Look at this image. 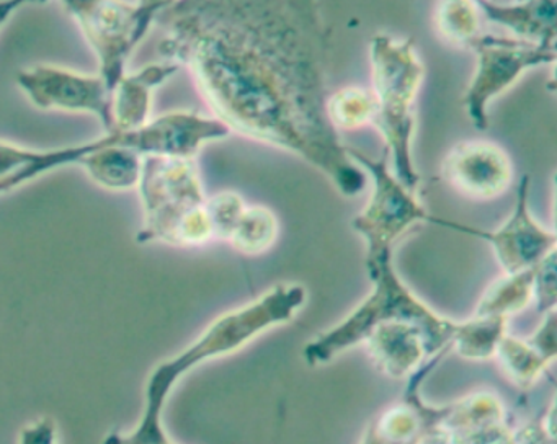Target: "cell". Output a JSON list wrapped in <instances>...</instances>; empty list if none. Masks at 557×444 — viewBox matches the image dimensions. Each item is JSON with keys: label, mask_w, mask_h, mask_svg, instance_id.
Returning <instances> with one entry per match:
<instances>
[{"label": "cell", "mask_w": 557, "mask_h": 444, "mask_svg": "<svg viewBox=\"0 0 557 444\" xmlns=\"http://www.w3.org/2000/svg\"><path fill=\"white\" fill-rule=\"evenodd\" d=\"M159 54L187 67L214 118L301 157L344 196L367 188L327 116L331 33L318 0H177Z\"/></svg>", "instance_id": "cell-1"}, {"label": "cell", "mask_w": 557, "mask_h": 444, "mask_svg": "<svg viewBox=\"0 0 557 444\" xmlns=\"http://www.w3.org/2000/svg\"><path fill=\"white\" fill-rule=\"evenodd\" d=\"M306 300L308 291L302 284L280 283L252 303L214 319L187 348L152 369L145 385V407L135 430L113 431L103 437L102 444H175L165 431L162 415L177 382L203 362L231 355L262 333L292 322Z\"/></svg>", "instance_id": "cell-2"}, {"label": "cell", "mask_w": 557, "mask_h": 444, "mask_svg": "<svg viewBox=\"0 0 557 444\" xmlns=\"http://www.w3.org/2000/svg\"><path fill=\"white\" fill-rule=\"evenodd\" d=\"M371 293L344 320L306 343L302 358L309 366L327 365L347 349L361 345L374 326L386 322L416 325L425 336L430 355L451 351L459 322L438 316L400 280L394 250L367 251Z\"/></svg>", "instance_id": "cell-3"}, {"label": "cell", "mask_w": 557, "mask_h": 444, "mask_svg": "<svg viewBox=\"0 0 557 444\" xmlns=\"http://www.w3.org/2000/svg\"><path fill=\"white\" fill-rule=\"evenodd\" d=\"M370 58L376 101L373 124L386 143L391 172L407 189L417 193L422 178L412 156L416 100L425 67L412 38L396 39L383 33L371 39Z\"/></svg>", "instance_id": "cell-4"}, {"label": "cell", "mask_w": 557, "mask_h": 444, "mask_svg": "<svg viewBox=\"0 0 557 444\" xmlns=\"http://www.w3.org/2000/svg\"><path fill=\"white\" fill-rule=\"evenodd\" d=\"M136 188L143 208L139 244L198 247L213 238L195 159L146 153Z\"/></svg>", "instance_id": "cell-5"}, {"label": "cell", "mask_w": 557, "mask_h": 444, "mask_svg": "<svg viewBox=\"0 0 557 444\" xmlns=\"http://www.w3.org/2000/svg\"><path fill=\"white\" fill-rule=\"evenodd\" d=\"M347 153L373 180V192L363 211L354 219V229L367 242V251L394 250L409 229L430 222L432 214L423 208L417 193L407 189L391 172L387 152L371 159L347 146Z\"/></svg>", "instance_id": "cell-6"}, {"label": "cell", "mask_w": 557, "mask_h": 444, "mask_svg": "<svg viewBox=\"0 0 557 444\" xmlns=\"http://www.w3.org/2000/svg\"><path fill=\"white\" fill-rule=\"evenodd\" d=\"M478 55L462 103L478 130L488 127V103L504 94L524 72L556 62V48L523 41L513 36L479 35L468 46Z\"/></svg>", "instance_id": "cell-7"}, {"label": "cell", "mask_w": 557, "mask_h": 444, "mask_svg": "<svg viewBox=\"0 0 557 444\" xmlns=\"http://www.w3.org/2000/svg\"><path fill=\"white\" fill-rule=\"evenodd\" d=\"M79 25L84 38L99 61V74L115 88L126 65L148 29L139 20L135 3L125 0H60Z\"/></svg>", "instance_id": "cell-8"}, {"label": "cell", "mask_w": 557, "mask_h": 444, "mask_svg": "<svg viewBox=\"0 0 557 444\" xmlns=\"http://www.w3.org/2000/svg\"><path fill=\"white\" fill-rule=\"evenodd\" d=\"M17 84L40 110L94 114L106 133L115 131L113 91L100 74H84L54 64H35L18 72Z\"/></svg>", "instance_id": "cell-9"}, {"label": "cell", "mask_w": 557, "mask_h": 444, "mask_svg": "<svg viewBox=\"0 0 557 444\" xmlns=\"http://www.w3.org/2000/svg\"><path fill=\"white\" fill-rule=\"evenodd\" d=\"M528 196H530V176L523 175L518 185L517 199H515L510 218L495 231L471 227V225L459 224V222L436 218V215L430 218V224L487 242L504 273L530 270L550 251L556 250L557 235L556 232L543 227L533 218Z\"/></svg>", "instance_id": "cell-10"}, {"label": "cell", "mask_w": 557, "mask_h": 444, "mask_svg": "<svg viewBox=\"0 0 557 444\" xmlns=\"http://www.w3.org/2000/svg\"><path fill=\"white\" fill-rule=\"evenodd\" d=\"M448 353L446 349L430 356L406 379L403 397L373 418L360 444H420L432 428L443 423L448 405L435 407L426 404L420 388Z\"/></svg>", "instance_id": "cell-11"}, {"label": "cell", "mask_w": 557, "mask_h": 444, "mask_svg": "<svg viewBox=\"0 0 557 444\" xmlns=\"http://www.w3.org/2000/svg\"><path fill=\"white\" fill-rule=\"evenodd\" d=\"M442 175L453 188L475 199L500 196L513 180V166L497 144L465 140L443 160Z\"/></svg>", "instance_id": "cell-12"}, {"label": "cell", "mask_w": 557, "mask_h": 444, "mask_svg": "<svg viewBox=\"0 0 557 444\" xmlns=\"http://www.w3.org/2000/svg\"><path fill=\"white\" fill-rule=\"evenodd\" d=\"M361 345L374 368L396 381H406L432 356L423 333L406 322H386L374 326Z\"/></svg>", "instance_id": "cell-13"}, {"label": "cell", "mask_w": 557, "mask_h": 444, "mask_svg": "<svg viewBox=\"0 0 557 444\" xmlns=\"http://www.w3.org/2000/svg\"><path fill=\"white\" fill-rule=\"evenodd\" d=\"M181 65L172 61L152 62L136 72H126L113 88L115 131H136L151 121L152 95L159 85L174 77Z\"/></svg>", "instance_id": "cell-14"}, {"label": "cell", "mask_w": 557, "mask_h": 444, "mask_svg": "<svg viewBox=\"0 0 557 444\" xmlns=\"http://www.w3.org/2000/svg\"><path fill=\"white\" fill-rule=\"evenodd\" d=\"M474 3L488 22L504 26L513 38L556 48V0H517L505 5L487 0Z\"/></svg>", "instance_id": "cell-15"}, {"label": "cell", "mask_w": 557, "mask_h": 444, "mask_svg": "<svg viewBox=\"0 0 557 444\" xmlns=\"http://www.w3.org/2000/svg\"><path fill=\"white\" fill-rule=\"evenodd\" d=\"M533 268L504 273L485 289L472 316L508 317L521 312L533 303Z\"/></svg>", "instance_id": "cell-16"}, {"label": "cell", "mask_w": 557, "mask_h": 444, "mask_svg": "<svg viewBox=\"0 0 557 444\" xmlns=\"http://www.w3.org/2000/svg\"><path fill=\"white\" fill-rule=\"evenodd\" d=\"M508 319L504 317L472 316L458 323L453 336L451 351L471 361L495 358L498 343L507 333Z\"/></svg>", "instance_id": "cell-17"}, {"label": "cell", "mask_w": 557, "mask_h": 444, "mask_svg": "<svg viewBox=\"0 0 557 444\" xmlns=\"http://www.w3.org/2000/svg\"><path fill=\"white\" fill-rule=\"evenodd\" d=\"M502 421H507L502 398L494 392H474L448 404L442 427L451 433L465 434Z\"/></svg>", "instance_id": "cell-18"}, {"label": "cell", "mask_w": 557, "mask_h": 444, "mask_svg": "<svg viewBox=\"0 0 557 444\" xmlns=\"http://www.w3.org/2000/svg\"><path fill=\"white\" fill-rule=\"evenodd\" d=\"M495 358L500 362L504 374L520 387L536 384L554 362L541 355L528 340L517 338L508 333L498 343Z\"/></svg>", "instance_id": "cell-19"}, {"label": "cell", "mask_w": 557, "mask_h": 444, "mask_svg": "<svg viewBox=\"0 0 557 444\" xmlns=\"http://www.w3.org/2000/svg\"><path fill=\"white\" fill-rule=\"evenodd\" d=\"M278 219L265 206H247L227 242L240 254H265L278 237Z\"/></svg>", "instance_id": "cell-20"}, {"label": "cell", "mask_w": 557, "mask_h": 444, "mask_svg": "<svg viewBox=\"0 0 557 444\" xmlns=\"http://www.w3.org/2000/svg\"><path fill=\"white\" fill-rule=\"evenodd\" d=\"M376 101L364 88L347 87L327 98V116L332 126L357 130L373 123Z\"/></svg>", "instance_id": "cell-21"}, {"label": "cell", "mask_w": 557, "mask_h": 444, "mask_svg": "<svg viewBox=\"0 0 557 444\" xmlns=\"http://www.w3.org/2000/svg\"><path fill=\"white\" fill-rule=\"evenodd\" d=\"M436 23L442 35L458 46H469L472 39L481 35L474 0H442Z\"/></svg>", "instance_id": "cell-22"}, {"label": "cell", "mask_w": 557, "mask_h": 444, "mask_svg": "<svg viewBox=\"0 0 557 444\" xmlns=\"http://www.w3.org/2000/svg\"><path fill=\"white\" fill-rule=\"evenodd\" d=\"M246 208V201L236 192H221L207 198V212L213 238L227 240Z\"/></svg>", "instance_id": "cell-23"}, {"label": "cell", "mask_w": 557, "mask_h": 444, "mask_svg": "<svg viewBox=\"0 0 557 444\" xmlns=\"http://www.w3.org/2000/svg\"><path fill=\"white\" fill-rule=\"evenodd\" d=\"M533 300L541 313L556 310V250L550 251L533 270Z\"/></svg>", "instance_id": "cell-24"}, {"label": "cell", "mask_w": 557, "mask_h": 444, "mask_svg": "<svg viewBox=\"0 0 557 444\" xmlns=\"http://www.w3.org/2000/svg\"><path fill=\"white\" fill-rule=\"evenodd\" d=\"M515 444H556L554 436V402L543 420L515 431Z\"/></svg>", "instance_id": "cell-25"}, {"label": "cell", "mask_w": 557, "mask_h": 444, "mask_svg": "<svg viewBox=\"0 0 557 444\" xmlns=\"http://www.w3.org/2000/svg\"><path fill=\"white\" fill-rule=\"evenodd\" d=\"M461 444H515V431L508 428L507 421L488 424L465 434H456Z\"/></svg>", "instance_id": "cell-26"}, {"label": "cell", "mask_w": 557, "mask_h": 444, "mask_svg": "<svg viewBox=\"0 0 557 444\" xmlns=\"http://www.w3.org/2000/svg\"><path fill=\"white\" fill-rule=\"evenodd\" d=\"M527 340L541 355L554 361L556 359V310L544 313L543 322Z\"/></svg>", "instance_id": "cell-27"}, {"label": "cell", "mask_w": 557, "mask_h": 444, "mask_svg": "<svg viewBox=\"0 0 557 444\" xmlns=\"http://www.w3.org/2000/svg\"><path fill=\"white\" fill-rule=\"evenodd\" d=\"M57 423L51 418H41L35 423L27 424L21 431L18 444H57Z\"/></svg>", "instance_id": "cell-28"}, {"label": "cell", "mask_w": 557, "mask_h": 444, "mask_svg": "<svg viewBox=\"0 0 557 444\" xmlns=\"http://www.w3.org/2000/svg\"><path fill=\"white\" fill-rule=\"evenodd\" d=\"M174 2H177V0H136L135 5L143 26L149 32L156 18Z\"/></svg>", "instance_id": "cell-29"}, {"label": "cell", "mask_w": 557, "mask_h": 444, "mask_svg": "<svg viewBox=\"0 0 557 444\" xmlns=\"http://www.w3.org/2000/svg\"><path fill=\"white\" fill-rule=\"evenodd\" d=\"M45 2H47V0H0V29H2V26H4L18 10L27 5H34V3Z\"/></svg>", "instance_id": "cell-30"}, {"label": "cell", "mask_w": 557, "mask_h": 444, "mask_svg": "<svg viewBox=\"0 0 557 444\" xmlns=\"http://www.w3.org/2000/svg\"><path fill=\"white\" fill-rule=\"evenodd\" d=\"M420 444H461V441L455 433L438 424L425 434Z\"/></svg>", "instance_id": "cell-31"}, {"label": "cell", "mask_w": 557, "mask_h": 444, "mask_svg": "<svg viewBox=\"0 0 557 444\" xmlns=\"http://www.w3.org/2000/svg\"><path fill=\"white\" fill-rule=\"evenodd\" d=\"M487 2L500 3V5H505V3H513L517 2V0H487Z\"/></svg>", "instance_id": "cell-32"}]
</instances>
